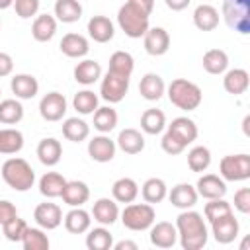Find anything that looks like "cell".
Returning a JSON list of instances; mask_svg holds the SVG:
<instances>
[{"label":"cell","instance_id":"1","mask_svg":"<svg viewBox=\"0 0 250 250\" xmlns=\"http://www.w3.org/2000/svg\"><path fill=\"white\" fill-rule=\"evenodd\" d=\"M178 242L184 250H201L207 244L209 232L203 221V215L193 209H184L176 217Z\"/></svg>","mask_w":250,"mask_h":250},{"label":"cell","instance_id":"2","mask_svg":"<svg viewBox=\"0 0 250 250\" xmlns=\"http://www.w3.org/2000/svg\"><path fill=\"white\" fill-rule=\"evenodd\" d=\"M0 174H2V180L6 182V186L12 188L14 191H27L35 184V170L31 168V164L27 160H23L20 156H12V158L4 160Z\"/></svg>","mask_w":250,"mask_h":250},{"label":"cell","instance_id":"3","mask_svg":"<svg viewBox=\"0 0 250 250\" xmlns=\"http://www.w3.org/2000/svg\"><path fill=\"white\" fill-rule=\"evenodd\" d=\"M166 92H168V100L172 102V105H176L178 109H184V111L197 109L203 100L201 88L195 82L186 80V78H174L168 84Z\"/></svg>","mask_w":250,"mask_h":250},{"label":"cell","instance_id":"4","mask_svg":"<svg viewBox=\"0 0 250 250\" xmlns=\"http://www.w3.org/2000/svg\"><path fill=\"white\" fill-rule=\"evenodd\" d=\"M119 217H121V223L125 229L129 230H135V232H141V230H148L150 225L156 221V211L150 203H127L123 211H119Z\"/></svg>","mask_w":250,"mask_h":250},{"label":"cell","instance_id":"5","mask_svg":"<svg viewBox=\"0 0 250 250\" xmlns=\"http://www.w3.org/2000/svg\"><path fill=\"white\" fill-rule=\"evenodd\" d=\"M148 18L150 16H146L145 12H141L139 8H135L129 2H125L117 12V23H119L121 31L131 39H141L146 33V29L150 27Z\"/></svg>","mask_w":250,"mask_h":250},{"label":"cell","instance_id":"6","mask_svg":"<svg viewBox=\"0 0 250 250\" xmlns=\"http://www.w3.org/2000/svg\"><path fill=\"white\" fill-rule=\"evenodd\" d=\"M223 18L225 23L236 33H250V0H223Z\"/></svg>","mask_w":250,"mask_h":250},{"label":"cell","instance_id":"7","mask_svg":"<svg viewBox=\"0 0 250 250\" xmlns=\"http://www.w3.org/2000/svg\"><path fill=\"white\" fill-rule=\"evenodd\" d=\"M219 174L225 182H244L250 178V154H227L219 162Z\"/></svg>","mask_w":250,"mask_h":250},{"label":"cell","instance_id":"8","mask_svg":"<svg viewBox=\"0 0 250 250\" xmlns=\"http://www.w3.org/2000/svg\"><path fill=\"white\" fill-rule=\"evenodd\" d=\"M129 80H131V76H123V74L107 70L100 84L102 100H105L107 104H119L125 98V94L129 92Z\"/></svg>","mask_w":250,"mask_h":250},{"label":"cell","instance_id":"9","mask_svg":"<svg viewBox=\"0 0 250 250\" xmlns=\"http://www.w3.org/2000/svg\"><path fill=\"white\" fill-rule=\"evenodd\" d=\"M211 223V234L213 238L219 242V244H230L238 238V232H240V223L238 219L234 217V213H227V215H221Z\"/></svg>","mask_w":250,"mask_h":250},{"label":"cell","instance_id":"10","mask_svg":"<svg viewBox=\"0 0 250 250\" xmlns=\"http://www.w3.org/2000/svg\"><path fill=\"white\" fill-rule=\"evenodd\" d=\"M66 107H68L66 98H64L61 92H49V94H45V96L41 98V102H39V115H41L45 121L55 123V121H61V119L64 117Z\"/></svg>","mask_w":250,"mask_h":250},{"label":"cell","instance_id":"11","mask_svg":"<svg viewBox=\"0 0 250 250\" xmlns=\"http://www.w3.org/2000/svg\"><path fill=\"white\" fill-rule=\"evenodd\" d=\"M115 152H117V145L105 133H100L88 141V154L94 162H100V164L111 162Z\"/></svg>","mask_w":250,"mask_h":250},{"label":"cell","instance_id":"12","mask_svg":"<svg viewBox=\"0 0 250 250\" xmlns=\"http://www.w3.org/2000/svg\"><path fill=\"white\" fill-rule=\"evenodd\" d=\"M33 219H35L37 227H41L45 230H55L62 223V209L57 203L45 201L33 209Z\"/></svg>","mask_w":250,"mask_h":250},{"label":"cell","instance_id":"13","mask_svg":"<svg viewBox=\"0 0 250 250\" xmlns=\"http://www.w3.org/2000/svg\"><path fill=\"white\" fill-rule=\"evenodd\" d=\"M143 45L150 57H162L170 49V33L164 27H148L143 35Z\"/></svg>","mask_w":250,"mask_h":250},{"label":"cell","instance_id":"14","mask_svg":"<svg viewBox=\"0 0 250 250\" xmlns=\"http://www.w3.org/2000/svg\"><path fill=\"white\" fill-rule=\"evenodd\" d=\"M148 240L152 246L156 248H172L178 242V230L176 225L168 223V221H160V223H152L148 229Z\"/></svg>","mask_w":250,"mask_h":250},{"label":"cell","instance_id":"15","mask_svg":"<svg viewBox=\"0 0 250 250\" xmlns=\"http://www.w3.org/2000/svg\"><path fill=\"white\" fill-rule=\"evenodd\" d=\"M166 131H168L176 141H180L186 148H188V145H191V143L197 139V133H199L195 121L189 119V117H186V115L172 119V123L166 125Z\"/></svg>","mask_w":250,"mask_h":250},{"label":"cell","instance_id":"16","mask_svg":"<svg viewBox=\"0 0 250 250\" xmlns=\"http://www.w3.org/2000/svg\"><path fill=\"white\" fill-rule=\"evenodd\" d=\"M166 197H168L170 203H172L176 209H180V211H184V209H193V205H195L197 199H199L195 186H191V184H188V182L176 184V186L168 191Z\"/></svg>","mask_w":250,"mask_h":250},{"label":"cell","instance_id":"17","mask_svg":"<svg viewBox=\"0 0 250 250\" xmlns=\"http://www.w3.org/2000/svg\"><path fill=\"white\" fill-rule=\"evenodd\" d=\"M92 219L98 223V225H104V227H111L117 219H119V205L115 199H109V197H100L94 201L92 205Z\"/></svg>","mask_w":250,"mask_h":250},{"label":"cell","instance_id":"18","mask_svg":"<svg viewBox=\"0 0 250 250\" xmlns=\"http://www.w3.org/2000/svg\"><path fill=\"white\" fill-rule=\"evenodd\" d=\"M195 189H197V195L203 199H217V197H225L227 184L217 174H203V176H199Z\"/></svg>","mask_w":250,"mask_h":250},{"label":"cell","instance_id":"19","mask_svg":"<svg viewBox=\"0 0 250 250\" xmlns=\"http://www.w3.org/2000/svg\"><path fill=\"white\" fill-rule=\"evenodd\" d=\"M61 197L68 207H82L90 199V188L82 180H66Z\"/></svg>","mask_w":250,"mask_h":250},{"label":"cell","instance_id":"20","mask_svg":"<svg viewBox=\"0 0 250 250\" xmlns=\"http://www.w3.org/2000/svg\"><path fill=\"white\" fill-rule=\"evenodd\" d=\"M59 49L68 59H82L90 51V41L80 33H66V35H62Z\"/></svg>","mask_w":250,"mask_h":250},{"label":"cell","instance_id":"21","mask_svg":"<svg viewBox=\"0 0 250 250\" xmlns=\"http://www.w3.org/2000/svg\"><path fill=\"white\" fill-rule=\"evenodd\" d=\"M10 88H12V94L18 98V100H31L37 96L39 92V82L33 74H14L12 80H10Z\"/></svg>","mask_w":250,"mask_h":250},{"label":"cell","instance_id":"22","mask_svg":"<svg viewBox=\"0 0 250 250\" xmlns=\"http://www.w3.org/2000/svg\"><path fill=\"white\" fill-rule=\"evenodd\" d=\"M88 35L96 43H107L115 35V25L107 16H92L88 20Z\"/></svg>","mask_w":250,"mask_h":250},{"label":"cell","instance_id":"23","mask_svg":"<svg viewBox=\"0 0 250 250\" xmlns=\"http://www.w3.org/2000/svg\"><path fill=\"white\" fill-rule=\"evenodd\" d=\"M115 145L119 150H123L125 154H139L145 150V135L139 129L127 127L123 131H119Z\"/></svg>","mask_w":250,"mask_h":250},{"label":"cell","instance_id":"24","mask_svg":"<svg viewBox=\"0 0 250 250\" xmlns=\"http://www.w3.org/2000/svg\"><path fill=\"white\" fill-rule=\"evenodd\" d=\"M35 154L43 166H57L62 158V145H61V141H57L53 137L41 139Z\"/></svg>","mask_w":250,"mask_h":250},{"label":"cell","instance_id":"25","mask_svg":"<svg viewBox=\"0 0 250 250\" xmlns=\"http://www.w3.org/2000/svg\"><path fill=\"white\" fill-rule=\"evenodd\" d=\"M166 92V84L160 74L146 72L139 82V94L148 102H158Z\"/></svg>","mask_w":250,"mask_h":250},{"label":"cell","instance_id":"26","mask_svg":"<svg viewBox=\"0 0 250 250\" xmlns=\"http://www.w3.org/2000/svg\"><path fill=\"white\" fill-rule=\"evenodd\" d=\"M62 223H64V229L70 234H84L92 227V215L82 207H72L62 217Z\"/></svg>","mask_w":250,"mask_h":250},{"label":"cell","instance_id":"27","mask_svg":"<svg viewBox=\"0 0 250 250\" xmlns=\"http://www.w3.org/2000/svg\"><path fill=\"white\" fill-rule=\"evenodd\" d=\"M57 33V18L51 14H37L31 23V35L39 43H47Z\"/></svg>","mask_w":250,"mask_h":250},{"label":"cell","instance_id":"28","mask_svg":"<svg viewBox=\"0 0 250 250\" xmlns=\"http://www.w3.org/2000/svg\"><path fill=\"white\" fill-rule=\"evenodd\" d=\"M219 10L211 4H199L193 10V25L199 31H213L219 25Z\"/></svg>","mask_w":250,"mask_h":250},{"label":"cell","instance_id":"29","mask_svg":"<svg viewBox=\"0 0 250 250\" xmlns=\"http://www.w3.org/2000/svg\"><path fill=\"white\" fill-rule=\"evenodd\" d=\"M74 80L82 86H92L94 82H98L102 78V66L98 61L92 59H84L74 66Z\"/></svg>","mask_w":250,"mask_h":250},{"label":"cell","instance_id":"30","mask_svg":"<svg viewBox=\"0 0 250 250\" xmlns=\"http://www.w3.org/2000/svg\"><path fill=\"white\" fill-rule=\"evenodd\" d=\"M225 78H223V88L232 94V96H240L248 90V84H250V76L244 68H230V70H225L223 72Z\"/></svg>","mask_w":250,"mask_h":250},{"label":"cell","instance_id":"31","mask_svg":"<svg viewBox=\"0 0 250 250\" xmlns=\"http://www.w3.org/2000/svg\"><path fill=\"white\" fill-rule=\"evenodd\" d=\"M64 184H66V178L62 174H59V172H45L39 178V193L43 197H47V199L61 197Z\"/></svg>","mask_w":250,"mask_h":250},{"label":"cell","instance_id":"32","mask_svg":"<svg viewBox=\"0 0 250 250\" xmlns=\"http://www.w3.org/2000/svg\"><path fill=\"white\" fill-rule=\"evenodd\" d=\"M166 129V115L162 109L148 107L141 115V131L146 135H160Z\"/></svg>","mask_w":250,"mask_h":250},{"label":"cell","instance_id":"33","mask_svg":"<svg viewBox=\"0 0 250 250\" xmlns=\"http://www.w3.org/2000/svg\"><path fill=\"white\" fill-rule=\"evenodd\" d=\"M111 195H113V199H115L117 203H131V201H135L137 195H139V184H137L133 178L123 176V178H119V180L113 182V186H111Z\"/></svg>","mask_w":250,"mask_h":250},{"label":"cell","instance_id":"34","mask_svg":"<svg viewBox=\"0 0 250 250\" xmlns=\"http://www.w3.org/2000/svg\"><path fill=\"white\" fill-rule=\"evenodd\" d=\"M62 137L72 143H82L90 137V125L80 117H66L62 121Z\"/></svg>","mask_w":250,"mask_h":250},{"label":"cell","instance_id":"35","mask_svg":"<svg viewBox=\"0 0 250 250\" xmlns=\"http://www.w3.org/2000/svg\"><path fill=\"white\" fill-rule=\"evenodd\" d=\"M203 70L209 74H223L229 68V55L223 49H209L205 51L203 59H201Z\"/></svg>","mask_w":250,"mask_h":250},{"label":"cell","instance_id":"36","mask_svg":"<svg viewBox=\"0 0 250 250\" xmlns=\"http://www.w3.org/2000/svg\"><path fill=\"white\" fill-rule=\"evenodd\" d=\"M141 195L146 203L154 205V203H160L166 199L168 195V186L162 178H148L143 186H141Z\"/></svg>","mask_w":250,"mask_h":250},{"label":"cell","instance_id":"37","mask_svg":"<svg viewBox=\"0 0 250 250\" xmlns=\"http://www.w3.org/2000/svg\"><path fill=\"white\" fill-rule=\"evenodd\" d=\"M23 148V133L14 127L0 129V154H18Z\"/></svg>","mask_w":250,"mask_h":250},{"label":"cell","instance_id":"38","mask_svg":"<svg viewBox=\"0 0 250 250\" xmlns=\"http://www.w3.org/2000/svg\"><path fill=\"white\" fill-rule=\"evenodd\" d=\"M55 18L62 23H74L82 18L80 0H57L55 2Z\"/></svg>","mask_w":250,"mask_h":250},{"label":"cell","instance_id":"39","mask_svg":"<svg viewBox=\"0 0 250 250\" xmlns=\"http://www.w3.org/2000/svg\"><path fill=\"white\" fill-rule=\"evenodd\" d=\"M21 246H23V250H49L51 242H49V236L45 234V229L27 225V229L21 236Z\"/></svg>","mask_w":250,"mask_h":250},{"label":"cell","instance_id":"40","mask_svg":"<svg viewBox=\"0 0 250 250\" xmlns=\"http://www.w3.org/2000/svg\"><path fill=\"white\" fill-rule=\"evenodd\" d=\"M23 119V105L18 98L0 100V123L2 125H16Z\"/></svg>","mask_w":250,"mask_h":250},{"label":"cell","instance_id":"41","mask_svg":"<svg viewBox=\"0 0 250 250\" xmlns=\"http://www.w3.org/2000/svg\"><path fill=\"white\" fill-rule=\"evenodd\" d=\"M94 129L98 131V133H111L113 129H115V125H117V111L111 107V105H102V107H98L94 113Z\"/></svg>","mask_w":250,"mask_h":250},{"label":"cell","instance_id":"42","mask_svg":"<svg viewBox=\"0 0 250 250\" xmlns=\"http://www.w3.org/2000/svg\"><path fill=\"white\" fill-rule=\"evenodd\" d=\"M111 246H113V236L104 225H100L96 229H88V234H86L88 250H109Z\"/></svg>","mask_w":250,"mask_h":250},{"label":"cell","instance_id":"43","mask_svg":"<svg viewBox=\"0 0 250 250\" xmlns=\"http://www.w3.org/2000/svg\"><path fill=\"white\" fill-rule=\"evenodd\" d=\"M100 98L92 92V90H80V92H76L74 94V98H72V107L80 113V115H92L100 105Z\"/></svg>","mask_w":250,"mask_h":250},{"label":"cell","instance_id":"44","mask_svg":"<svg viewBox=\"0 0 250 250\" xmlns=\"http://www.w3.org/2000/svg\"><path fill=\"white\" fill-rule=\"evenodd\" d=\"M188 166L191 172H205L209 166H211V150L203 145H197L193 146L189 152H188Z\"/></svg>","mask_w":250,"mask_h":250},{"label":"cell","instance_id":"45","mask_svg":"<svg viewBox=\"0 0 250 250\" xmlns=\"http://www.w3.org/2000/svg\"><path fill=\"white\" fill-rule=\"evenodd\" d=\"M133 68H135V59L131 53L127 51H115L111 53L109 57V68L111 72H117V74H123V76H131L133 74Z\"/></svg>","mask_w":250,"mask_h":250},{"label":"cell","instance_id":"46","mask_svg":"<svg viewBox=\"0 0 250 250\" xmlns=\"http://www.w3.org/2000/svg\"><path fill=\"white\" fill-rule=\"evenodd\" d=\"M25 229H27V223L23 219H20L18 215L8 219L6 223H2V232H4L6 240H10V242H21Z\"/></svg>","mask_w":250,"mask_h":250},{"label":"cell","instance_id":"47","mask_svg":"<svg viewBox=\"0 0 250 250\" xmlns=\"http://www.w3.org/2000/svg\"><path fill=\"white\" fill-rule=\"evenodd\" d=\"M230 211H232L230 203L225 201L223 197L207 199V203H205V207H203V215H205L207 221H213V219H217V217H221V215H227V213H230Z\"/></svg>","mask_w":250,"mask_h":250},{"label":"cell","instance_id":"48","mask_svg":"<svg viewBox=\"0 0 250 250\" xmlns=\"http://www.w3.org/2000/svg\"><path fill=\"white\" fill-rule=\"evenodd\" d=\"M39 4V0H14V10L21 20H29L37 16Z\"/></svg>","mask_w":250,"mask_h":250},{"label":"cell","instance_id":"49","mask_svg":"<svg viewBox=\"0 0 250 250\" xmlns=\"http://www.w3.org/2000/svg\"><path fill=\"white\" fill-rule=\"evenodd\" d=\"M160 146H162V150L166 152V154H170V156H176V154H182L184 150H186V146L180 143V141H176L168 131L162 135V141H160Z\"/></svg>","mask_w":250,"mask_h":250},{"label":"cell","instance_id":"50","mask_svg":"<svg viewBox=\"0 0 250 250\" xmlns=\"http://www.w3.org/2000/svg\"><path fill=\"white\" fill-rule=\"evenodd\" d=\"M234 209L242 215L250 213V188H240L234 193Z\"/></svg>","mask_w":250,"mask_h":250},{"label":"cell","instance_id":"51","mask_svg":"<svg viewBox=\"0 0 250 250\" xmlns=\"http://www.w3.org/2000/svg\"><path fill=\"white\" fill-rule=\"evenodd\" d=\"M16 215H18L16 205L8 199H0V227H2V223H6L8 219H12Z\"/></svg>","mask_w":250,"mask_h":250},{"label":"cell","instance_id":"52","mask_svg":"<svg viewBox=\"0 0 250 250\" xmlns=\"http://www.w3.org/2000/svg\"><path fill=\"white\" fill-rule=\"evenodd\" d=\"M12 70H14V59H12L8 53L0 51V78L10 76Z\"/></svg>","mask_w":250,"mask_h":250},{"label":"cell","instance_id":"53","mask_svg":"<svg viewBox=\"0 0 250 250\" xmlns=\"http://www.w3.org/2000/svg\"><path fill=\"white\" fill-rule=\"evenodd\" d=\"M127 2L133 4L135 8H139L141 12H145L146 16H150L154 10V0H127Z\"/></svg>","mask_w":250,"mask_h":250},{"label":"cell","instance_id":"54","mask_svg":"<svg viewBox=\"0 0 250 250\" xmlns=\"http://www.w3.org/2000/svg\"><path fill=\"white\" fill-rule=\"evenodd\" d=\"M189 2H191V0H164V4H166L172 12H182V10H186V8L189 6Z\"/></svg>","mask_w":250,"mask_h":250},{"label":"cell","instance_id":"55","mask_svg":"<svg viewBox=\"0 0 250 250\" xmlns=\"http://www.w3.org/2000/svg\"><path fill=\"white\" fill-rule=\"evenodd\" d=\"M111 248H113V250H137L139 246H137V242H133V240H119V242H115Z\"/></svg>","mask_w":250,"mask_h":250},{"label":"cell","instance_id":"56","mask_svg":"<svg viewBox=\"0 0 250 250\" xmlns=\"http://www.w3.org/2000/svg\"><path fill=\"white\" fill-rule=\"evenodd\" d=\"M10 6H14V0H0V10H8Z\"/></svg>","mask_w":250,"mask_h":250},{"label":"cell","instance_id":"57","mask_svg":"<svg viewBox=\"0 0 250 250\" xmlns=\"http://www.w3.org/2000/svg\"><path fill=\"white\" fill-rule=\"evenodd\" d=\"M248 123H250V115H246L244 117V121H242V129H244V133L248 135Z\"/></svg>","mask_w":250,"mask_h":250},{"label":"cell","instance_id":"58","mask_svg":"<svg viewBox=\"0 0 250 250\" xmlns=\"http://www.w3.org/2000/svg\"><path fill=\"white\" fill-rule=\"evenodd\" d=\"M0 27H2V21H0Z\"/></svg>","mask_w":250,"mask_h":250},{"label":"cell","instance_id":"59","mask_svg":"<svg viewBox=\"0 0 250 250\" xmlns=\"http://www.w3.org/2000/svg\"><path fill=\"white\" fill-rule=\"evenodd\" d=\"M0 94H2V92H0Z\"/></svg>","mask_w":250,"mask_h":250}]
</instances>
